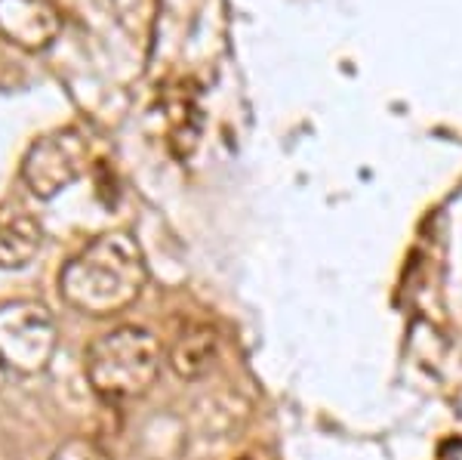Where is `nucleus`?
I'll use <instances>...</instances> for the list:
<instances>
[{
	"label": "nucleus",
	"instance_id": "nucleus-5",
	"mask_svg": "<svg viewBox=\"0 0 462 460\" xmlns=\"http://www.w3.org/2000/svg\"><path fill=\"white\" fill-rule=\"evenodd\" d=\"M59 28H62V16L50 0H0V32L19 47H50Z\"/></svg>",
	"mask_w": 462,
	"mask_h": 460
},
{
	"label": "nucleus",
	"instance_id": "nucleus-2",
	"mask_svg": "<svg viewBox=\"0 0 462 460\" xmlns=\"http://www.w3.org/2000/svg\"><path fill=\"white\" fill-rule=\"evenodd\" d=\"M163 350L148 328L121 324L102 333L87 350L84 371L96 396L108 405H126L143 399L161 374Z\"/></svg>",
	"mask_w": 462,
	"mask_h": 460
},
{
	"label": "nucleus",
	"instance_id": "nucleus-8",
	"mask_svg": "<svg viewBox=\"0 0 462 460\" xmlns=\"http://www.w3.org/2000/svg\"><path fill=\"white\" fill-rule=\"evenodd\" d=\"M50 460H111V457L106 455V448H99L93 439L78 436V439H69V442L59 445Z\"/></svg>",
	"mask_w": 462,
	"mask_h": 460
},
{
	"label": "nucleus",
	"instance_id": "nucleus-6",
	"mask_svg": "<svg viewBox=\"0 0 462 460\" xmlns=\"http://www.w3.org/2000/svg\"><path fill=\"white\" fill-rule=\"evenodd\" d=\"M43 229L28 211H0V269H25L41 254Z\"/></svg>",
	"mask_w": 462,
	"mask_h": 460
},
{
	"label": "nucleus",
	"instance_id": "nucleus-4",
	"mask_svg": "<svg viewBox=\"0 0 462 460\" xmlns=\"http://www.w3.org/2000/svg\"><path fill=\"white\" fill-rule=\"evenodd\" d=\"M89 146L84 133L65 127L37 139L22 161V180L37 198H53L71 183H78L87 170Z\"/></svg>",
	"mask_w": 462,
	"mask_h": 460
},
{
	"label": "nucleus",
	"instance_id": "nucleus-3",
	"mask_svg": "<svg viewBox=\"0 0 462 460\" xmlns=\"http://www.w3.org/2000/svg\"><path fill=\"white\" fill-rule=\"evenodd\" d=\"M56 318L43 303L16 300L0 306V359L16 374H37L56 352Z\"/></svg>",
	"mask_w": 462,
	"mask_h": 460
},
{
	"label": "nucleus",
	"instance_id": "nucleus-9",
	"mask_svg": "<svg viewBox=\"0 0 462 460\" xmlns=\"http://www.w3.org/2000/svg\"><path fill=\"white\" fill-rule=\"evenodd\" d=\"M10 374H13V371L4 365V359H0V390L6 387V380H10Z\"/></svg>",
	"mask_w": 462,
	"mask_h": 460
},
{
	"label": "nucleus",
	"instance_id": "nucleus-1",
	"mask_svg": "<svg viewBox=\"0 0 462 460\" xmlns=\"http://www.w3.org/2000/svg\"><path fill=\"white\" fill-rule=\"evenodd\" d=\"M148 285V263L136 239L106 232L89 241L59 276V291L78 313L108 318L130 309Z\"/></svg>",
	"mask_w": 462,
	"mask_h": 460
},
{
	"label": "nucleus",
	"instance_id": "nucleus-7",
	"mask_svg": "<svg viewBox=\"0 0 462 460\" xmlns=\"http://www.w3.org/2000/svg\"><path fill=\"white\" fill-rule=\"evenodd\" d=\"M216 355H219V337L207 324H191L185 328L170 346V368L182 380H200V377L210 374L216 365Z\"/></svg>",
	"mask_w": 462,
	"mask_h": 460
}]
</instances>
